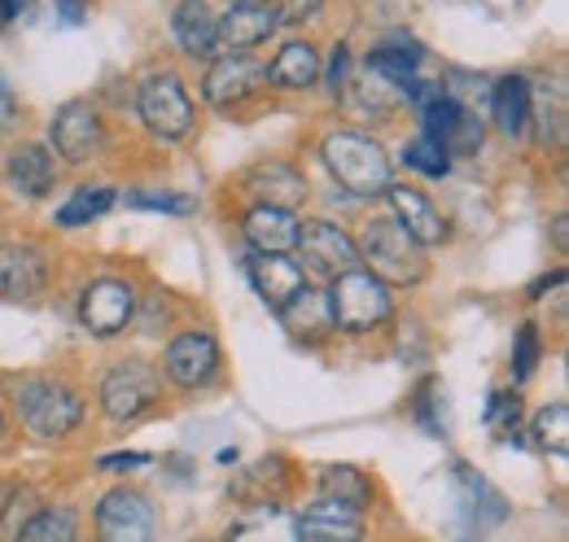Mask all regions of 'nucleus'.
<instances>
[{
  "instance_id": "f257e3e1",
  "label": "nucleus",
  "mask_w": 569,
  "mask_h": 542,
  "mask_svg": "<svg viewBox=\"0 0 569 542\" xmlns=\"http://www.w3.org/2000/svg\"><path fill=\"white\" fill-rule=\"evenodd\" d=\"M320 153H325L333 180L351 198H381L390 189V158H386V149L377 140L356 132H333Z\"/></svg>"
},
{
  "instance_id": "f03ea898",
  "label": "nucleus",
  "mask_w": 569,
  "mask_h": 542,
  "mask_svg": "<svg viewBox=\"0 0 569 542\" xmlns=\"http://www.w3.org/2000/svg\"><path fill=\"white\" fill-rule=\"evenodd\" d=\"M390 284L377 280L372 271H347L333 280V293H329V311H333V329H347V333H368L377 324L390 320Z\"/></svg>"
},
{
  "instance_id": "7ed1b4c3",
  "label": "nucleus",
  "mask_w": 569,
  "mask_h": 542,
  "mask_svg": "<svg viewBox=\"0 0 569 542\" xmlns=\"http://www.w3.org/2000/svg\"><path fill=\"white\" fill-rule=\"evenodd\" d=\"M359 259L372 263L377 280H395V284H412L426 275V259H421V245L395 223V219H372L363 228V245H359Z\"/></svg>"
},
{
  "instance_id": "20e7f679",
  "label": "nucleus",
  "mask_w": 569,
  "mask_h": 542,
  "mask_svg": "<svg viewBox=\"0 0 569 542\" xmlns=\"http://www.w3.org/2000/svg\"><path fill=\"white\" fill-rule=\"evenodd\" d=\"M18 411L36 438H67L83 420V399L62 381H27L18 390Z\"/></svg>"
},
{
  "instance_id": "39448f33",
  "label": "nucleus",
  "mask_w": 569,
  "mask_h": 542,
  "mask_svg": "<svg viewBox=\"0 0 569 542\" xmlns=\"http://www.w3.org/2000/svg\"><path fill=\"white\" fill-rule=\"evenodd\" d=\"M137 106H141L144 128L153 136H162V140H180V136L193 128V101H189L180 74H171V70L144 79Z\"/></svg>"
},
{
  "instance_id": "423d86ee",
  "label": "nucleus",
  "mask_w": 569,
  "mask_h": 542,
  "mask_svg": "<svg viewBox=\"0 0 569 542\" xmlns=\"http://www.w3.org/2000/svg\"><path fill=\"white\" fill-rule=\"evenodd\" d=\"M298 245H302V263L325 275V280H338L347 271H356L363 259H359V245L333 223L316 219V223H298Z\"/></svg>"
},
{
  "instance_id": "0eeeda50",
  "label": "nucleus",
  "mask_w": 569,
  "mask_h": 542,
  "mask_svg": "<svg viewBox=\"0 0 569 542\" xmlns=\"http://www.w3.org/2000/svg\"><path fill=\"white\" fill-rule=\"evenodd\" d=\"M158 403V372L149 363H119L101 381V406L110 420H141Z\"/></svg>"
},
{
  "instance_id": "6e6552de",
  "label": "nucleus",
  "mask_w": 569,
  "mask_h": 542,
  "mask_svg": "<svg viewBox=\"0 0 569 542\" xmlns=\"http://www.w3.org/2000/svg\"><path fill=\"white\" fill-rule=\"evenodd\" d=\"M97 534L106 542H149L153 539V508L141 490H110L97 503Z\"/></svg>"
},
{
  "instance_id": "1a4fd4ad",
  "label": "nucleus",
  "mask_w": 569,
  "mask_h": 542,
  "mask_svg": "<svg viewBox=\"0 0 569 542\" xmlns=\"http://www.w3.org/2000/svg\"><path fill=\"white\" fill-rule=\"evenodd\" d=\"M137 311V293L123 284V280H92L79 298V320L92 338H114L128 329Z\"/></svg>"
},
{
  "instance_id": "9d476101",
  "label": "nucleus",
  "mask_w": 569,
  "mask_h": 542,
  "mask_svg": "<svg viewBox=\"0 0 569 542\" xmlns=\"http://www.w3.org/2000/svg\"><path fill=\"white\" fill-rule=\"evenodd\" d=\"M49 136H53V149L67 158V162H88L97 149H101V119L88 101H67L53 123H49Z\"/></svg>"
},
{
  "instance_id": "9b49d317",
  "label": "nucleus",
  "mask_w": 569,
  "mask_h": 542,
  "mask_svg": "<svg viewBox=\"0 0 569 542\" xmlns=\"http://www.w3.org/2000/svg\"><path fill=\"white\" fill-rule=\"evenodd\" d=\"M219 372V345L211 333H180L167 345V377L180 390H198Z\"/></svg>"
},
{
  "instance_id": "f8f14e48",
  "label": "nucleus",
  "mask_w": 569,
  "mask_h": 542,
  "mask_svg": "<svg viewBox=\"0 0 569 542\" xmlns=\"http://www.w3.org/2000/svg\"><path fill=\"white\" fill-rule=\"evenodd\" d=\"M298 521V539L302 542H359L363 539V516L351 503L338 499H316Z\"/></svg>"
},
{
  "instance_id": "ddd939ff",
  "label": "nucleus",
  "mask_w": 569,
  "mask_h": 542,
  "mask_svg": "<svg viewBox=\"0 0 569 542\" xmlns=\"http://www.w3.org/2000/svg\"><path fill=\"white\" fill-rule=\"evenodd\" d=\"M44 254L36 245H0V298L4 302H31L44 293Z\"/></svg>"
},
{
  "instance_id": "4468645a",
  "label": "nucleus",
  "mask_w": 569,
  "mask_h": 542,
  "mask_svg": "<svg viewBox=\"0 0 569 542\" xmlns=\"http://www.w3.org/2000/svg\"><path fill=\"white\" fill-rule=\"evenodd\" d=\"M277 31V18L268 4H232L223 18H214V49L223 53H241L263 44Z\"/></svg>"
},
{
  "instance_id": "2eb2a0df",
  "label": "nucleus",
  "mask_w": 569,
  "mask_h": 542,
  "mask_svg": "<svg viewBox=\"0 0 569 542\" xmlns=\"http://www.w3.org/2000/svg\"><path fill=\"white\" fill-rule=\"evenodd\" d=\"M259 83H268V74H263L259 62H250V58H219V62L207 70L202 97H207L211 106H219V110H228V106L254 97Z\"/></svg>"
},
{
  "instance_id": "dca6fc26",
  "label": "nucleus",
  "mask_w": 569,
  "mask_h": 542,
  "mask_svg": "<svg viewBox=\"0 0 569 542\" xmlns=\"http://www.w3.org/2000/svg\"><path fill=\"white\" fill-rule=\"evenodd\" d=\"M246 271H250L254 293H259L268 307H277V311H281L289 298H298V293L307 289L302 268H298L293 259H284V254H250Z\"/></svg>"
},
{
  "instance_id": "f3484780",
  "label": "nucleus",
  "mask_w": 569,
  "mask_h": 542,
  "mask_svg": "<svg viewBox=\"0 0 569 542\" xmlns=\"http://www.w3.org/2000/svg\"><path fill=\"white\" fill-rule=\"evenodd\" d=\"M386 198L395 205V223L426 250V245H442L447 241V219L433 210L426 193L417 189H386Z\"/></svg>"
},
{
  "instance_id": "a211bd4d",
  "label": "nucleus",
  "mask_w": 569,
  "mask_h": 542,
  "mask_svg": "<svg viewBox=\"0 0 569 542\" xmlns=\"http://www.w3.org/2000/svg\"><path fill=\"white\" fill-rule=\"evenodd\" d=\"M246 241L254 254H289L298 245V219L277 205H254L246 214Z\"/></svg>"
},
{
  "instance_id": "6ab92c4d",
  "label": "nucleus",
  "mask_w": 569,
  "mask_h": 542,
  "mask_svg": "<svg viewBox=\"0 0 569 542\" xmlns=\"http://www.w3.org/2000/svg\"><path fill=\"white\" fill-rule=\"evenodd\" d=\"M246 189L259 198V205H277V210H289L307 198V180L302 171H293L289 162H263L250 171Z\"/></svg>"
},
{
  "instance_id": "aec40b11",
  "label": "nucleus",
  "mask_w": 569,
  "mask_h": 542,
  "mask_svg": "<svg viewBox=\"0 0 569 542\" xmlns=\"http://www.w3.org/2000/svg\"><path fill=\"white\" fill-rule=\"evenodd\" d=\"M281 324L298 341H320L333 333V311H329V293H316V289H302L298 298H289L281 311Z\"/></svg>"
},
{
  "instance_id": "412c9836",
  "label": "nucleus",
  "mask_w": 569,
  "mask_h": 542,
  "mask_svg": "<svg viewBox=\"0 0 569 542\" xmlns=\"http://www.w3.org/2000/svg\"><path fill=\"white\" fill-rule=\"evenodd\" d=\"M171 31L180 40L184 53L193 58H214V13L207 0H180L176 4V18H171Z\"/></svg>"
},
{
  "instance_id": "4be33fe9",
  "label": "nucleus",
  "mask_w": 569,
  "mask_h": 542,
  "mask_svg": "<svg viewBox=\"0 0 569 542\" xmlns=\"http://www.w3.org/2000/svg\"><path fill=\"white\" fill-rule=\"evenodd\" d=\"M9 180H13L18 193L44 198V193L53 189V180H58V162L49 158L44 144H22V149L9 158Z\"/></svg>"
},
{
  "instance_id": "5701e85b",
  "label": "nucleus",
  "mask_w": 569,
  "mask_h": 542,
  "mask_svg": "<svg viewBox=\"0 0 569 542\" xmlns=\"http://www.w3.org/2000/svg\"><path fill=\"white\" fill-rule=\"evenodd\" d=\"M491 110H496V123L503 128V136H521L530 128V114H535V92L521 74H508L499 79L496 92H491Z\"/></svg>"
},
{
  "instance_id": "b1692460",
  "label": "nucleus",
  "mask_w": 569,
  "mask_h": 542,
  "mask_svg": "<svg viewBox=\"0 0 569 542\" xmlns=\"http://www.w3.org/2000/svg\"><path fill=\"white\" fill-rule=\"evenodd\" d=\"M277 88H311L320 79V53L311 44H284L277 62L263 70Z\"/></svg>"
},
{
  "instance_id": "393cba45",
  "label": "nucleus",
  "mask_w": 569,
  "mask_h": 542,
  "mask_svg": "<svg viewBox=\"0 0 569 542\" xmlns=\"http://www.w3.org/2000/svg\"><path fill=\"white\" fill-rule=\"evenodd\" d=\"M417 62H421V53H403V49H372V53H368V70H372L386 88H399V92H408V97L421 92Z\"/></svg>"
},
{
  "instance_id": "a878e982",
  "label": "nucleus",
  "mask_w": 569,
  "mask_h": 542,
  "mask_svg": "<svg viewBox=\"0 0 569 542\" xmlns=\"http://www.w3.org/2000/svg\"><path fill=\"white\" fill-rule=\"evenodd\" d=\"M13 542H79V525H74L71 508H44L31 521L18 525Z\"/></svg>"
},
{
  "instance_id": "bb28decb",
  "label": "nucleus",
  "mask_w": 569,
  "mask_h": 542,
  "mask_svg": "<svg viewBox=\"0 0 569 542\" xmlns=\"http://www.w3.org/2000/svg\"><path fill=\"white\" fill-rule=\"evenodd\" d=\"M228 542H302V539H298V521H293V516L268 508L263 516L241 521V525L228 534Z\"/></svg>"
},
{
  "instance_id": "cd10ccee",
  "label": "nucleus",
  "mask_w": 569,
  "mask_h": 542,
  "mask_svg": "<svg viewBox=\"0 0 569 542\" xmlns=\"http://www.w3.org/2000/svg\"><path fill=\"white\" fill-rule=\"evenodd\" d=\"M320 490H325V499H338V503H351V508H363L372 499V485L351 464H329L320 473Z\"/></svg>"
},
{
  "instance_id": "c85d7f7f",
  "label": "nucleus",
  "mask_w": 569,
  "mask_h": 542,
  "mask_svg": "<svg viewBox=\"0 0 569 542\" xmlns=\"http://www.w3.org/2000/svg\"><path fill=\"white\" fill-rule=\"evenodd\" d=\"M110 205H114V189H79V193H71V202L58 210V223H62V228L92 223V219L106 214Z\"/></svg>"
},
{
  "instance_id": "c756f323",
  "label": "nucleus",
  "mask_w": 569,
  "mask_h": 542,
  "mask_svg": "<svg viewBox=\"0 0 569 542\" xmlns=\"http://www.w3.org/2000/svg\"><path fill=\"white\" fill-rule=\"evenodd\" d=\"M535 438L543 451L552 455H566L569 451V406L566 403H548L535 415Z\"/></svg>"
},
{
  "instance_id": "7c9ffc66",
  "label": "nucleus",
  "mask_w": 569,
  "mask_h": 542,
  "mask_svg": "<svg viewBox=\"0 0 569 542\" xmlns=\"http://www.w3.org/2000/svg\"><path fill=\"white\" fill-rule=\"evenodd\" d=\"M403 162H408L412 171H421V175H433V180L451 171L447 149H442L438 140H429V136H417V140H408V144H403Z\"/></svg>"
},
{
  "instance_id": "2f4dec72",
  "label": "nucleus",
  "mask_w": 569,
  "mask_h": 542,
  "mask_svg": "<svg viewBox=\"0 0 569 542\" xmlns=\"http://www.w3.org/2000/svg\"><path fill=\"white\" fill-rule=\"evenodd\" d=\"M535 363H539V329L535 324H521V333L512 341V377L526 381L535 372Z\"/></svg>"
},
{
  "instance_id": "473e14b6",
  "label": "nucleus",
  "mask_w": 569,
  "mask_h": 542,
  "mask_svg": "<svg viewBox=\"0 0 569 542\" xmlns=\"http://www.w3.org/2000/svg\"><path fill=\"white\" fill-rule=\"evenodd\" d=\"M128 205L167 210V214H189V210H193V198H184V193H128Z\"/></svg>"
},
{
  "instance_id": "72a5a7b5",
  "label": "nucleus",
  "mask_w": 569,
  "mask_h": 542,
  "mask_svg": "<svg viewBox=\"0 0 569 542\" xmlns=\"http://www.w3.org/2000/svg\"><path fill=\"white\" fill-rule=\"evenodd\" d=\"M320 4H325V0H272V18H277V22H289V27H298V22L316 18Z\"/></svg>"
},
{
  "instance_id": "f704fd0d",
  "label": "nucleus",
  "mask_w": 569,
  "mask_h": 542,
  "mask_svg": "<svg viewBox=\"0 0 569 542\" xmlns=\"http://www.w3.org/2000/svg\"><path fill=\"white\" fill-rule=\"evenodd\" d=\"M347 67H351V58H347V49H333V67H329V79H333V92L347 83Z\"/></svg>"
},
{
  "instance_id": "c9c22d12",
  "label": "nucleus",
  "mask_w": 569,
  "mask_h": 542,
  "mask_svg": "<svg viewBox=\"0 0 569 542\" xmlns=\"http://www.w3.org/2000/svg\"><path fill=\"white\" fill-rule=\"evenodd\" d=\"M137 464H144V455H106L101 460V469H137Z\"/></svg>"
},
{
  "instance_id": "e433bc0d",
  "label": "nucleus",
  "mask_w": 569,
  "mask_h": 542,
  "mask_svg": "<svg viewBox=\"0 0 569 542\" xmlns=\"http://www.w3.org/2000/svg\"><path fill=\"white\" fill-rule=\"evenodd\" d=\"M27 0H0V18H18Z\"/></svg>"
},
{
  "instance_id": "4c0bfd02",
  "label": "nucleus",
  "mask_w": 569,
  "mask_h": 542,
  "mask_svg": "<svg viewBox=\"0 0 569 542\" xmlns=\"http://www.w3.org/2000/svg\"><path fill=\"white\" fill-rule=\"evenodd\" d=\"M552 237H557V245L566 250V214H557V223H552Z\"/></svg>"
},
{
  "instance_id": "58836bf2",
  "label": "nucleus",
  "mask_w": 569,
  "mask_h": 542,
  "mask_svg": "<svg viewBox=\"0 0 569 542\" xmlns=\"http://www.w3.org/2000/svg\"><path fill=\"white\" fill-rule=\"evenodd\" d=\"M62 4H67V9H71V13H79V4H83V0H62Z\"/></svg>"
},
{
  "instance_id": "ea45409f",
  "label": "nucleus",
  "mask_w": 569,
  "mask_h": 542,
  "mask_svg": "<svg viewBox=\"0 0 569 542\" xmlns=\"http://www.w3.org/2000/svg\"><path fill=\"white\" fill-rule=\"evenodd\" d=\"M232 4H259V0H232Z\"/></svg>"
},
{
  "instance_id": "a19ab883",
  "label": "nucleus",
  "mask_w": 569,
  "mask_h": 542,
  "mask_svg": "<svg viewBox=\"0 0 569 542\" xmlns=\"http://www.w3.org/2000/svg\"><path fill=\"white\" fill-rule=\"evenodd\" d=\"M0 438H4V415H0Z\"/></svg>"
},
{
  "instance_id": "79ce46f5",
  "label": "nucleus",
  "mask_w": 569,
  "mask_h": 542,
  "mask_svg": "<svg viewBox=\"0 0 569 542\" xmlns=\"http://www.w3.org/2000/svg\"><path fill=\"white\" fill-rule=\"evenodd\" d=\"M0 22H4V18H0Z\"/></svg>"
}]
</instances>
